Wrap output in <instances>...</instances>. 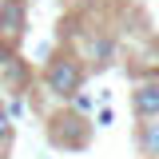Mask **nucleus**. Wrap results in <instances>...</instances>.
I'll list each match as a JSON object with an SVG mask.
<instances>
[{"label": "nucleus", "mask_w": 159, "mask_h": 159, "mask_svg": "<svg viewBox=\"0 0 159 159\" xmlns=\"http://www.w3.org/2000/svg\"><path fill=\"white\" fill-rule=\"evenodd\" d=\"M44 80H48V92L52 96H76L80 84H84V68H80V60L72 56H56L52 64H48V72H44Z\"/></svg>", "instance_id": "nucleus-1"}, {"label": "nucleus", "mask_w": 159, "mask_h": 159, "mask_svg": "<svg viewBox=\"0 0 159 159\" xmlns=\"http://www.w3.org/2000/svg\"><path fill=\"white\" fill-rule=\"evenodd\" d=\"M24 32V0H4L0 4V40H16Z\"/></svg>", "instance_id": "nucleus-2"}, {"label": "nucleus", "mask_w": 159, "mask_h": 159, "mask_svg": "<svg viewBox=\"0 0 159 159\" xmlns=\"http://www.w3.org/2000/svg\"><path fill=\"white\" fill-rule=\"evenodd\" d=\"M131 107L139 119H159V84H139L131 92Z\"/></svg>", "instance_id": "nucleus-3"}, {"label": "nucleus", "mask_w": 159, "mask_h": 159, "mask_svg": "<svg viewBox=\"0 0 159 159\" xmlns=\"http://www.w3.org/2000/svg\"><path fill=\"white\" fill-rule=\"evenodd\" d=\"M139 151L159 159V119H143V127H139Z\"/></svg>", "instance_id": "nucleus-4"}, {"label": "nucleus", "mask_w": 159, "mask_h": 159, "mask_svg": "<svg viewBox=\"0 0 159 159\" xmlns=\"http://www.w3.org/2000/svg\"><path fill=\"white\" fill-rule=\"evenodd\" d=\"M8 135H12V123H8V107L0 99V143H8Z\"/></svg>", "instance_id": "nucleus-5"}, {"label": "nucleus", "mask_w": 159, "mask_h": 159, "mask_svg": "<svg viewBox=\"0 0 159 159\" xmlns=\"http://www.w3.org/2000/svg\"><path fill=\"white\" fill-rule=\"evenodd\" d=\"M4 60H12V56H8V48H0V68H4Z\"/></svg>", "instance_id": "nucleus-6"}]
</instances>
